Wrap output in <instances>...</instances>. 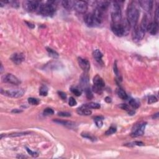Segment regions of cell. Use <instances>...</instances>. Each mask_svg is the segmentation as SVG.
<instances>
[{
  "label": "cell",
  "instance_id": "obj_1",
  "mask_svg": "<svg viewBox=\"0 0 159 159\" xmlns=\"http://www.w3.org/2000/svg\"><path fill=\"white\" fill-rule=\"evenodd\" d=\"M137 5V4L136 1H132L127 9V21L130 26L132 27L136 26L139 18L140 12Z\"/></svg>",
  "mask_w": 159,
  "mask_h": 159
},
{
  "label": "cell",
  "instance_id": "obj_2",
  "mask_svg": "<svg viewBox=\"0 0 159 159\" xmlns=\"http://www.w3.org/2000/svg\"><path fill=\"white\" fill-rule=\"evenodd\" d=\"M56 10V5L54 1H48L45 4H41L39 8V12L44 16H52Z\"/></svg>",
  "mask_w": 159,
  "mask_h": 159
},
{
  "label": "cell",
  "instance_id": "obj_3",
  "mask_svg": "<svg viewBox=\"0 0 159 159\" xmlns=\"http://www.w3.org/2000/svg\"><path fill=\"white\" fill-rule=\"evenodd\" d=\"M111 19L113 23H118L122 20V13H121V7L116 2L113 3L111 10Z\"/></svg>",
  "mask_w": 159,
  "mask_h": 159
},
{
  "label": "cell",
  "instance_id": "obj_4",
  "mask_svg": "<svg viewBox=\"0 0 159 159\" xmlns=\"http://www.w3.org/2000/svg\"><path fill=\"white\" fill-rule=\"evenodd\" d=\"M1 93L3 95L7 96L8 97L17 98L23 97L25 91L23 89H12V90H3L1 89Z\"/></svg>",
  "mask_w": 159,
  "mask_h": 159
},
{
  "label": "cell",
  "instance_id": "obj_5",
  "mask_svg": "<svg viewBox=\"0 0 159 159\" xmlns=\"http://www.w3.org/2000/svg\"><path fill=\"white\" fill-rule=\"evenodd\" d=\"M40 3L37 1H25L23 2V7L25 10L29 12H34L39 9Z\"/></svg>",
  "mask_w": 159,
  "mask_h": 159
},
{
  "label": "cell",
  "instance_id": "obj_6",
  "mask_svg": "<svg viewBox=\"0 0 159 159\" xmlns=\"http://www.w3.org/2000/svg\"><path fill=\"white\" fill-rule=\"evenodd\" d=\"M2 81L5 83H8L15 85H18L21 83V81L16 76L10 73L3 75L2 77Z\"/></svg>",
  "mask_w": 159,
  "mask_h": 159
},
{
  "label": "cell",
  "instance_id": "obj_7",
  "mask_svg": "<svg viewBox=\"0 0 159 159\" xmlns=\"http://www.w3.org/2000/svg\"><path fill=\"white\" fill-rule=\"evenodd\" d=\"M145 33H146V30L142 27L140 26L137 27L134 29L133 34H132V39H133L134 41L139 42L144 37Z\"/></svg>",
  "mask_w": 159,
  "mask_h": 159
},
{
  "label": "cell",
  "instance_id": "obj_8",
  "mask_svg": "<svg viewBox=\"0 0 159 159\" xmlns=\"http://www.w3.org/2000/svg\"><path fill=\"white\" fill-rule=\"evenodd\" d=\"M146 122H143V123H140L139 124L136 125L134 127V129L132 130V133H131V136L132 137H139L140 136H142L144 133L145 129H146Z\"/></svg>",
  "mask_w": 159,
  "mask_h": 159
},
{
  "label": "cell",
  "instance_id": "obj_9",
  "mask_svg": "<svg viewBox=\"0 0 159 159\" xmlns=\"http://www.w3.org/2000/svg\"><path fill=\"white\" fill-rule=\"evenodd\" d=\"M74 8L80 13H85L88 9V4L85 1H75Z\"/></svg>",
  "mask_w": 159,
  "mask_h": 159
},
{
  "label": "cell",
  "instance_id": "obj_10",
  "mask_svg": "<svg viewBox=\"0 0 159 159\" xmlns=\"http://www.w3.org/2000/svg\"><path fill=\"white\" fill-rule=\"evenodd\" d=\"M78 62L80 67L83 71H85V72H88L90 68V63L88 60L82 58V57H78Z\"/></svg>",
  "mask_w": 159,
  "mask_h": 159
},
{
  "label": "cell",
  "instance_id": "obj_11",
  "mask_svg": "<svg viewBox=\"0 0 159 159\" xmlns=\"http://www.w3.org/2000/svg\"><path fill=\"white\" fill-rule=\"evenodd\" d=\"M139 4L140 6L142 7V9H144L146 11H150L153 8V1H150V0H141L139 1Z\"/></svg>",
  "mask_w": 159,
  "mask_h": 159
},
{
  "label": "cell",
  "instance_id": "obj_12",
  "mask_svg": "<svg viewBox=\"0 0 159 159\" xmlns=\"http://www.w3.org/2000/svg\"><path fill=\"white\" fill-rule=\"evenodd\" d=\"M11 60L16 65H19L24 60V56L21 53H15L11 55Z\"/></svg>",
  "mask_w": 159,
  "mask_h": 159
},
{
  "label": "cell",
  "instance_id": "obj_13",
  "mask_svg": "<svg viewBox=\"0 0 159 159\" xmlns=\"http://www.w3.org/2000/svg\"><path fill=\"white\" fill-rule=\"evenodd\" d=\"M147 30H148L149 32V33L152 35H155L158 33V23H157L155 21L150 23L147 27Z\"/></svg>",
  "mask_w": 159,
  "mask_h": 159
},
{
  "label": "cell",
  "instance_id": "obj_14",
  "mask_svg": "<svg viewBox=\"0 0 159 159\" xmlns=\"http://www.w3.org/2000/svg\"><path fill=\"white\" fill-rule=\"evenodd\" d=\"M97 8L100 9L102 12H105L108 8L110 3L108 1H97Z\"/></svg>",
  "mask_w": 159,
  "mask_h": 159
},
{
  "label": "cell",
  "instance_id": "obj_15",
  "mask_svg": "<svg viewBox=\"0 0 159 159\" xmlns=\"http://www.w3.org/2000/svg\"><path fill=\"white\" fill-rule=\"evenodd\" d=\"M93 83H94V86L101 88H104L105 86V83L103 81V78L98 75H97L93 78Z\"/></svg>",
  "mask_w": 159,
  "mask_h": 159
},
{
  "label": "cell",
  "instance_id": "obj_16",
  "mask_svg": "<svg viewBox=\"0 0 159 159\" xmlns=\"http://www.w3.org/2000/svg\"><path fill=\"white\" fill-rule=\"evenodd\" d=\"M80 82L81 86H82L83 88H86V86H88V83H89L88 75L86 73L82 74V75L80 77Z\"/></svg>",
  "mask_w": 159,
  "mask_h": 159
},
{
  "label": "cell",
  "instance_id": "obj_17",
  "mask_svg": "<svg viewBox=\"0 0 159 159\" xmlns=\"http://www.w3.org/2000/svg\"><path fill=\"white\" fill-rule=\"evenodd\" d=\"M77 113L79 114H80V115H85V116L90 115V114L92 113L91 110L89 108H88L87 107L85 106L84 105L81 106L80 108H78Z\"/></svg>",
  "mask_w": 159,
  "mask_h": 159
},
{
  "label": "cell",
  "instance_id": "obj_18",
  "mask_svg": "<svg viewBox=\"0 0 159 159\" xmlns=\"http://www.w3.org/2000/svg\"><path fill=\"white\" fill-rule=\"evenodd\" d=\"M93 57H94V58H95L96 60H97L99 63L102 64L103 65V62L102 60V58H103V55L102 53L101 52V51L98 49L95 50V51H94V52H93Z\"/></svg>",
  "mask_w": 159,
  "mask_h": 159
},
{
  "label": "cell",
  "instance_id": "obj_19",
  "mask_svg": "<svg viewBox=\"0 0 159 159\" xmlns=\"http://www.w3.org/2000/svg\"><path fill=\"white\" fill-rule=\"evenodd\" d=\"M62 6L64 8L68 10H70L74 8L75 5V1H71V0H67V1H63L62 2Z\"/></svg>",
  "mask_w": 159,
  "mask_h": 159
},
{
  "label": "cell",
  "instance_id": "obj_20",
  "mask_svg": "<svg viewBox=\"0 0 159 159\" xmlns=\"http://www.w3.org/2000/svg\"><path fill=\"white\" fill-rule=\"evenodd\" d=\"M54 121L57 123L60 124H62L65 126L68 127V128H72L75 125V123L73 122H71V121H62V120L60 119H55L54 120Z\"/></svg>",
  "mask_w": 159,
  "mask_h": 159
},
{
  "label": "cell",
  "instance_id": "obj_21",
  "mask_svg": "<svg viewBox=\"0 0 159 159\" xmlns=\"http://www.w3.org/2000/svg\"><path fill=\"white\" fill-rule=\"evenodd\" d=\"M117 94H118V97H119L120 98H121L122 100H125L128 99V95H127L126 93L122 90V88H119L117 91Z\"/></svg>",
  "mask_w": 159,
  "mask_h": 159
},
{
  "label": "cell",
  "instance_id": "obj_22",
  "mask_svg": "<svg viewBox=\"0 0 159 159\" xmlns=\"http://www.w3.org/2000/svg\"><path fill=\"white\" fill-rule=\"evenodd\" d=\"M129 103L130 106H131L133 108L137 109L140 106V103L136 99H131L129 101Z\"/></svg>",
  "mask_w": 159,
  "mask_h": 159
},
{
  "label": "cell",
  "instance_id": "obj_23",
  "mask_svg": "<svg viewBox=\"0 0 159 159\" xmlns=\"http://www.w3.org/2000/svg\"><path fill=\"white\" fill-rule=\"evenodd\" d=\"M85 106L87 107L89 109H99L100 108V104L97 103L91 102L87 103V104H84Z\"/></svg>",
  "mask_w": 159,
  "mask_h": 159
},
{
  "label": "cell",
  "instance_id": "obj_24",
  "mask_svg": "<svg viewBox=\"0 0 159 159\" xmlns=\"http://www.w3.org/2000/svg\"><path fill=\"white\" fill-rule=\"evenodd\" d=\"M46 49H47V52H48L49 56H51V57H52V58H58V53L57 52L54 51V50L52 49H51V48H49V47H47V48H46Z\"/></svg>",
  "mask_w": 159,
  "mask_h": 159
},
{
  "label": "cell",
  "instance_id": "obj_25",
  "mask_svg": "<svg viewBox=\"0 0 159 159\" xmlns=\"http://www.w3.org/2000/svg\"><path fill=\"white\" fill-rule=\"evenodd\" d=\"M70 90L71 91H72V93L75 94V96H76V97H80V96H81V94H82V90L78 88L72 87L71 88Z\"/></svg>",
  "mask_w": 159,
  "mask_h": 159
},
{
  "label": "cell",
  "instance_id": "obj_26",
  "mask_svg": "<svg viewBox=\"0 0 159 159\" xmlns=\"http://www.w3.org/2000/svg\"><path fill=\"white\" fill-rule=\"evenodd\" d=\"M94 121L98 128H101V127H102L103 122V118H101V117H100V116L95 117V118H94Z\"/></svg>",
  "mask_w": 159,
  "mask_h": 159
},
{
  "label": "cell",
  "instance_id": "obj_27",
  "mask_svg": "<svg viewBox=\"0 0 159 159\" xmlns=\"http://www.w3.org/2000/svg\"><path fill=\"white\" fill-rule=\"evenodd\" d=\"M39 94L40 95L43 96V97H45L48 94V89L45 86H42L40 88L39 90Z\"/></svg>",
  "mask_w": 159,
  "mask_h": 159
},
{
  "label": "cell",
  "instance_id": "obj_28",
  "mask_svg": "<svg viewBox=\"0 0 159 159\" xmlns=\"http://www.w3.org/2000/svg\"><path fill=\"white\" fill-rule=\"evenodd\" d=\"M28 102L29 104L31 105H38L39 104L40 101L37 98H29L28 99Z\"/></svg>",
  "mask_w": 159,
  "mask_h": 159
},
{
  "label": "cell",
  "instance_id": "obj_29",
  "mask_svg": "<svg viewBox=\"0 0 159 159\" xmlns=\"http://www.w3.org/2000/svg\"><path fill=\"white\" fill-rule=\"evenodd\" d=\"M116 132V128L112 125V126H111L109 128V129L106 132L105 134L107 136H109V135H111L115 133Z\"/></svg>",
  "mask_w": 159,
  "mask_h": 159
},
{
  "label": "cell",
  "instance_id": "obj_30",
  "mask_svg": "<svg viewBox=\"0 0 159 159\" xmlns=\"http://www.w3.org/2000/svg\"><path fill=\"white\" fill-rule=\"evenodd\" d=\"M85 93H86V97L88 100H91L93 97V94L92 93L91 90L88 88H85Z\"/></svg>",
  "mask_w": 159,
  "mask_h": 159
},
{
  "label": "cell",
  "instance_id": "obj_31",
  "mask_svg": "<svg viewBox=\"0 0 159 159\" xmlns=\"http://www.w3.org/2000/svg\"><path fill=\"white\" fill-rule=\"evenodd\" d=\"M30 134L29 132H17V133H14L11 134L9 135V137H19L21 136H24V135H27Z\"/></svg>",
  "mask_w": 159,
  "mask_h": 159
},
{
  "label": "cell",
  "instance_id": "obj_32",
  "mask_svg": "<svg viewBox=\"0 0 159 159\" xmlns=\"http://www.w3.org/2000/svg\"><path fill=\"white\" fill-rule=\"evenodd\" d=\"M54 113V111L51 108H46L45 110L44 111V114L45 116H49V115H52Z\"/></svg>",
  "mask_w": 159,
  "mask_h": 159
},
{
  "label": "cell",
  "instance_id": "obj_33",
  "mask_svg": "<svg viewBox=\"0 0 159 159\" xmlns=\"http://www.w3.org/2000/svg\"><path fill=\"white\" fill-rule=\"evenodd\" d=\"M68 104L70 106H75L76 105L77 103H76V100L74 99V98L70 97L69 99V101H68Z\"/></svg>",
  "mask_w": 159,
  "mask_h": 159
},
{
  "label": "cell",
  "instance_id": "obj_34",
  "mask_svg": "<svg viewBox=\"0 0 159 159\" xmlns=\"http://www.w3.org/2000/svg\"><path fill=\"white\" fill-rule=\"evenodd\" d=\"M157 101V98L154 96H150L149 98V100H148V103L149 104H152V103H156Z\"/></svg>",
  "mask_w": 159,
  "mask_h": 159
},
{
  "label": "cell",
  "instance_id": "obj_35",
  "mask_svg": "<svg viewBox=\"0 0 159 159\" xmlns=\"http://www.w3.org/2000/svg\"><path fill=\"white\" fill-rule=\"evenodd\" d=\"M103 88H100V87H98V86H93V91H94L95 93H98V94H101L102 93V91H103Z\"/></svg>",
  "mask_w": 159,
  "mask_h": 159
},
{
  "label": "cell",
  "instance_id": "obj_36",
  "mask_svg": "<svg viewBox=\"0 0 159 159\" xmlns=\"http://www.w3.org/2000/svg\"><path fill=\"white\" fill-rule=\"evenodd\" d=\"M158 19H159V9L158 7H157V9L155 10V22L157 23H158Z\"/></svg>",
  "mask_w": 159,
  "mask_h": 159
},
{
  "label": "cell",
  "instance_id": "obj_37",
  "mask_svg": "<svg viewBox=\"0 0 159 159\" xmlns=\"http://www.w3.org/2000/svg\"><path fill=\"white\" fill-rule=\"evenodd\" d=\"M26 150H27V152H28V153H29V154H30V155L33 156V157H37V156H38V153H37V152H35L32 151L30 149H28V148L26 147Z\"/></svg>",
  "mask_w": 159,
  "mask_h": 159
},
{
  "label": "cell",
  "instance_id": "obj_38",
  "mask_svg": "<svg viewBox=\"0 0 159 159\" xmlns=\"http://www.w3.org/2000/svg\"><path fill=\"white\" fill-rule=\"evenodd\" d=\"M82 136L85 138H88V139H90V140H93V141H94L95 140V138H94V137L92 136L91 135L89 134H82Z\"/></svg>",
  "mask_w": 159,
  "mask_h": 159
},
{
  "label": "cell",
  "instance_id": "obj_39",
  "mask_svg": "<svg viewBox=\"0 0 159 159\" xmlns=\"http://www.w3.org/2000/svg\"><path fill=\"white\" fill-rule=\"evenodd\" d=\"M58 115L62 117H70L71 116V114L70 113L67 112H59L58 113Z\"/></svg>",
  "mask_w": 159,
  "mask_h": 159
},
{
  "label": "cell",
  "instance_id": "obj_40",
  "mask_svg": "<svg viewBox=\"0 0 159 159\" xmlns=\"http://www.w3.org/2000/svg\"><path fill=\"white\" fill-rule=\"evenodd\" d=\"M58 95H59V97L61 98L62 99V100H65L67 99V94H65L64 92H62V91H58Z\"/></svg>",
  "mask_w": 159,
  "mask_h": 159
},
{
  "label": "cell",
  "instance_id": "obj_41",
  "mask_svg": "<svg viewBox=\"0 0 159 159\" xmlns=\"http://www.w3.org/2000/svg\"><path fill=\"white\" fill-rule=\"evenodd\" d=\"M121 108L122 109L126 110V111H129V106H128L127 104H122L121 106Z\"/></svg>",
  "mask_w": 159,
  "mask_h": 159
},
{
  "label": "cell",
  "instance_id": "obj_42",
  "mask_svg": "<svg viewBox=\"0 0 159 159\" xmlns=\"http://www.w3.org/2000/svg\"><path fill=\"white\" fill-rule=\"evenodd\" d=\"M114 73H116V75L117 76H119V73H118V67H117V65L116 63H114Z\"/></svg>",
  "mask_w": 159,
  "mask_h": 159
},
{
  "label": "cell",
  "instance_id": "obj_43",
  "mask_svg": "<svg viewBox=\"0 0 159 159\" xmlns=\"http://www.w3.org/2000/svg\"><path fill=\"white\" fill-rule=\"evenodd\" d=\"M105 101L106 103H111V98H109V97H106V98H105Z\"/></svg>",
  "mask_w": 159,
  "mask_h": 159
},
{
  "label": "cell",
  "instance_id": "obj_44",
  "mask_svg": "<svg viewBox=\"0 0 159 159\" xmlns=\"http://www.w3.org/2000/svg\"><path fill=\"white\" fill-rule=\"evenodd\" d=\"M12 113H21L22 112L21 110H19V109H13L12 111Z\"/></svg>",
  "mask_w": 159,
  "mask_h": 159
},
{
  "label": "cell",
  "instance_id": "obj_45",
  "mask_svg": "<svg viewBox=\"0 0 159 159\" xmlns=\"http://www.w3.org/2000/svg\"><path fill=\"white\" fill-rule=\"evenodd\" d=\"M26 24H28V26L29 27H30V28H34V25L32 24L31 23H28V22H26Z\"/></svg>",
  "mask_w": 159,
  "mask_h": 159
},
{
  "label": "cell",
  "instance_id": "obj_46",
  "mask_svg": "<svg viewBox=\"0 0 159 159\" xmlns=\"http://www.w3.org/2000/svg\"><path fill=\"white\" fill-rule=\"evenodd\" d=\"M135 144L137 145V146H144V144L141 142H136Z\"/></svg>",
  "mask_w": 159,
  "mask_h": 159
}]
</instances>
